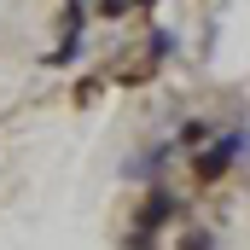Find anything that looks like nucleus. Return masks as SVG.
<instances>
[{
  "label": "nucleus",
  "mask_w": 250,
  "mask_h": 250,
  "mask_svg": "<svg viewBox=\"0 0 250 250\" xmlns=\"http://www.w3.org/2000/svg\"><path fill=\"white\" fill-rule=\"evenodd\" d=\"M250 151V128H227V134H209V146L204 151H192V175L209 187V181H221L239 157Z\"/></svg>",
  "instance_id": "f257e3e1"
},
{
  "label": "nucleus",
  "mask_w": 250,
  "mask_h": 250,
  "mask_svg": "<svg viewBox=\"0 0 250 250\" xmlns=\"http://www.w3.org/2000/svg\"><path fill=\"white\" fill-rule=\"evenodd\" d=\"M175 209H181V204H175V192H169V187H151L146 198H140V221H134V233H140V239H128V250H146L151 233H163V227L175 221Z\"/></svg>",
  "instance_id": "f03ea898"
},
{
  "label": "nucleus",
  "mask_w": 250,
  "mask_h": 250,
  "mask_svg": "<svg viewBox=\"0 0 250 250\" xmlns=\"http://www.w3.org/2000/svg\"><path fill=\"white\" fill-rule=\"evenodd\" d=\"M209 134H215V128L204 123V117H192V123H181V134H175V151H204Z\"/></svg>",
  "instance_id": "7ed1b4c3"
},
{
  "label": "nucleus",
  "mask_w": 250,
  "mask_h": 250,
  "mask_svg": "<svg viewBox=\"0 0 250 250\" xmlns=\"http://www.w3.org/2000/svg\"><path fill=\"white\" fill-rule=\"evenodd\" d=\"M181 250H215V239H209V233H204V227H192L187 239H181Z\"/></svg>",
  "instance_id": "20e7f679"
},
{
  "label": "nucleus",
  "mask_w": 250,
  "mask_h": 250,
  "mask_svg": "<svg viewBox=\"0 0 250 250\" xmlns=\"http://www.w3.org/2000/svg\"><path fill=\"white\" fill-rule=\"evenodd\" d=\"M123 12H128L123 0H99V18H123Z\"/></svg>",
  "instance_id": "39448f33"
},
{
  "label": "nucleus",
  "mask_w": 250,
  "mask_h": 250,
  "mask_svg": "<svg viewBox=\"0 0 250 250\" xmlns=\"http://www.w3.org/2000/svg\"><path fill=\"white\" fill-rule=\"evenodd\" d=\"M123 6H128V12H134V6H146V12H151V6H157V0H123Z\"/></svg>",
  "instance_id": "423d86ee"
}]
</instances>
